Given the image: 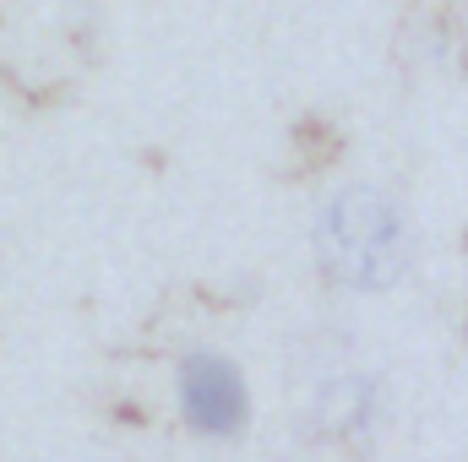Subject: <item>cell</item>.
I'll return each instance as SVG.
<instances>
[{
    "label": "cell",
    "mask_w": 468,
    "mask_h": 462,
    "mask_svg": "<svg viewBox=\"0 0 468 462\" xmlns=\"http://www.w3.org/2000/svg\"><path fill=\"white\" fill-rule=\"evenodd\" d=\"M316 256L349 289H392L409 272V229L398 202L376 185L338 191L316 218Z\"/></svg>",
    "instance_id": "1"
},
{
    "label": "cell",
    "mask_w": 468,
    "mask_h": 462,
    "mask_svg": "<svg viewBox=\"0 0 468 462\" xmlns=\"http://www.w3.org/2000/svg\"><path fill=\"white\" fill-rule=\"evenodd\" d=\"M180 414L202 436H234L245 425V375L224 353H191L180 364Z\"/></svg>",
    "instance_id": "2"
}]
</instances>
